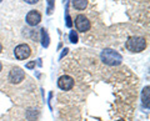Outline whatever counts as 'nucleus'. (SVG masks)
<instances>
[{
	"label": "nucleus",
	"instance_id": "obj_16",
	"mask_svg": "<svg viewBox=\"0 0 150 121\" xmlns=\"http://www.w3.org/2000/svg\"><path fill=\"white\" fill-rule=\"evenodd\" d=\"M24 1H26L28 4H36L39 0H24Z\"/></svg>",
	"mask_w": 150,
	"mask_h": 121
},
{
	"label": "nucleus",
	"instance_id": "obj_9",
	"mask_svg": "<svg viewBox=\"0 0 150 121\" xmlns=\"http://www.w3.org/2000/svg\"><path fill=\"white\" fill-rule=\"evenodd\" d=\"M149 90H150V87L146 86V87H145V89L143 90V94H142L143 105H144L146 109H149Z\"/></svg>",
	"mask_w": 150,
	"mask_h": 121
},
{
	"label": "nucleus",
	"instance_id": "obj_20",
	"mask_svg": "<svg viewBox=\"0 0 150 121\" xmlns=\"http://www.w3.org/2000/svg\"><path fill=\"white\" fill-rule=\"evenodd\" d=\"M64 3H65V4H68V0H64Z\"/></svg>",
	"mask_w": 150,
	"mask_h": 121
},
{
	"label": "nucleus",
	"instance_id": "obj_3",
	"mask_svg": "<svg viewBox=\"0 0 150 121\" xmlns=\"http://www.w3.org/2000/svg\"><path fill=\"white\" fill-rule=\"evenodd\" d=\"M75 85V81H74V79L71 76H69V75H63V76H60L59 77V80H58V86H59V89L60 90H63V91H70L74 87Z\"/></svg>",
	"mask_w": 150,
	"mask_h": 121
},
{
	"label": "nucleus",
	"instance_id": "obj_4",
	"mask_svg": "<svg viewBox=\"0 0 150 121\" xmlns=\"http://www.w3.org/2000/svg\"><path fill=\"white\" fill-rule=\"evenodd\" d=\"M24 79H25V72L19 66L13 68L11 71L9 72V81L13 82V84H20Z\"/></svg>",
	"mask_w": 150,
	"mask_h": 121
},
{
	"label": "nucleus",
	"instance_id": "obj_10",
	"mask_svg": "<svg viewBox=\"0 0 150 121\" xmlns=\"http://www.w3.org/2000/svg\"><path fill=\"white\" fill-rule=\"evenodd\" d=\"M49 34H48V31H46L45 29H41V44H43L44 48H48L49 46Z\"/></svg>",
	"mask_w": 150,
	"mask_h": 121
},
{
	"label": "nucleus",
	"instance_id": "obj_15",
	"mask_svg": "<svg viewBox=\"0 0 150 121\" xmlns=\"http://www.w3.org/2000/svg\"><path fill=\"white\" fill-rule=\"evenodd\" d=\"M34 66H35V61H30L29 64H26V68L28 69H33Z\"/></svg>",
	"mask_w": 150,
	"mask_h": 121
},
{
	"label": "nucleus",
	"instance_id": "obj_19",
	"mask_svg": "<svg viewBox=\"0 0 150 121\" xmlns=\"http://www.w3.org/2000/svg\"><path fill=\"white\" fill-rule=\"evenodd\" d=\"M118 121H125V120H124V119H119Z\"/></svg>",
	"mask_w": 150,
	"mask_h": 121
},
{
	"label": "nucleus",
	"instance_id": "obj_18",
	"mask_svg": "<svg viewBox=\"0 0 150 121\" xmlns=\"http://www.w3.org/2000/svg\"><path fill=\"white\" fill-rule=\"evenodd\" d=\"M1 69H3V65H1V63H0V71H1Z\"/></svg>",
	"mask_w": 150,
	"mask_h": 121
},
{
	"label": "nucleus",
	"instance_id": "obj_5",
	"mask_svg": "<svg viewBox=\"0 0 150 121\" xmlns=\"http://www.w3.org/2000/svg\"><path fill=\"white\" fill-rule=\"evenodd\" d=\"M14 54H15V58L18 60H25L30 56L31 54V49L29 48V45L26 44H20L18 45L15 50H14Z\"/></svg>",
	"mask_w": 150,
	"mask_h": 121
},
{
	"label": "nucleus",
	"instance_id": "obj_12",
	"mask_svg": "<svg viewBox=\"0 0 150 121\" xmlns=\"http://www.w3.org/2000/svg\"><path fill=\"white\" fill-rule=\"evenodd\" d=\"M46 1H48V10H46V13H48V15H50L55 8V0H46Z\"/></svg>",
	"mask_w": 150,
	"mask_h": 121
},
{
	"label": "nucleus",
	"instance_id": "obj_8",
	"mask_svg": "<svg viewBox=\"0 0 150 121\" xmlns=\"http://www.w3.org/2000/svg\"><path fill=\"white\" fill-rule=\"evenodd\" d=\"M88 5V0H73V6L78 10H84Z\"/></svg>",
	"mask_w": 150,
	"mask_h": 121
},
{
	"label": "nucleus",
	"instance_id": "obj_21",
	"mask_svg": "<svg viewBox=\"0 0 150 121\" xmlns=\"http://www.w3.org/2000/svg\"><path fill=\"white\" fill-rule=\"evenodd\" d=\"M1 1H3V0H0V3H1Z\"/></svg>",
	"mask_w": 150,
	"mask_h": 121
},
{
	"label": "nucleus",
	"instance_id": "obj_7",
	"mask_svg": "<svg viewBox=\"0 0 150 121\" xmlns=\"http://www.w3.org/2000/svg\"><path fill=\"white\" fill-rule=\"evenodd\" d=\"M41 21V15L38 10H31L26 15V23L29 24L30 26H36Z\"/></svg>",
	"mask_w": 150,
	"mask_h": 121
},
{
	"label": "nucleus",
	"instance_id": "obj_17",
	"mask_svg": "<svg viewBox=\"0 0 150 121\" xmlns=\"http://www.w3.org/2000/svg\"><path fill=\"white\" fill-rule=\"evenodd\" d=\"M1 50H3V46H1V44H0V53H1Z\"/></svg>",
	"mask_w": 150,
	"mask_h": 121
},
{
	"label": "nucleus",
	"instance_id": "obj_11",
	"mask_svg": "<svg viewBox=\"0 0 150 121\" xmlns=\"http://www.w3.org/2000/svg\"><path fill=\"white\" fill-rule=\"evenodd\" d=\"M69 39H70V43L76 44V43H78V34H76V31H75V30H71V31H70Z\"/></svg>",
	"mask_w": 150,
	"mask_h": 121
},
{
	"label": "nucleus",
	"instance_id": "obj_1",
	"mask_svg": "<svg viewBox=\"0 0 150 121\" xmlns=\"http://www.w3.org/2000/svg\"><path fill=\"white\" fill-rule=\"evenodd\" d=\"M100 58H101V61L109 65V66H115V65H119L123 61V56L115 50H111V49H105L101 51L100 54Z\"/></svg>",
	"mask_w": 150,
	"mask_h": 121
},
{
	"label": "nucleus",
	"instance_id": "obj_6",
	"mask_svg": "<svg viewBox=\"0 0 150 121\" xmlns=\"http://www.w3.org/2000/svg\"><path fill=\"white\" fill-rule=\"evenodd\" d=\"M75 26H76L78 31L85 32L90 29V21L88 20L85 15H78L76 19H75Z\"/></svg>",
	"mask_w": 150,
	"mask_h": 121
},
{
	"label": "nucleus",
	"instance_id": "obj_14",
	"mask_svg": "<svg viewBox=\"0 0 150 121\" xmlns=\"http://www.w3.org/2000/svg\"><path fill=\"white\" fill-rule=\"evenodd\" d=\"M68 51H69V49H68V48H65V49L63 50V53H62V55H60V59H63V58L65 56V55H67V54H68Z\"/></svg>",
	"mask_w": 150,
	"mask_h": 121
},
{
	"label": "nucleus",
	"instance_id": "obj_2",
	"mask_svg": "<svg viewBox=\"0 0 150 121\" xmlns=\"http://www.w3.org/2000/svg\"><path fill=\"white\" fill-rule=\"evenodd\" d=\"M125 46L131 53H140L146 48V40L142 36H131L125 43Z\"/></svg>",
	"mask_w": 150,
	"mask_h": 121
},
{
	"label": "nucleus",
	"instance_id": "obj_13",
	"mask_svg": "<svg viewBox=\"0 0 150 121\" xmlns=\"http://www.w3.org/2000/svg\"><path fill=\"white\" fill-rule=\"evenodd\" d=\"M71 25H73V23H71V19H70L69 14L67 13V26H68V27H71Z\"/></svg>",
	"mask_w": 150,
	"mask_h": 121
}]
</instances>
